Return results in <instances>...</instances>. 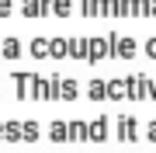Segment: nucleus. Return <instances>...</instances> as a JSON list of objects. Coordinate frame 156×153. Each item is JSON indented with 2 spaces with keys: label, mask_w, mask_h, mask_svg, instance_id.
<instances>
[{
  "label": "nucleus",
  "mask_w": 156,
  "mask_h": 153,
  "mask_svg": "<svg viewBox=\"0 0 156 153\" xmlns=\"http://www.w3.org/2000/svg\"><path fill=\"white\" fill-rule=\"evenodd\" d=\"M0 52H4V59H14L17 52H21V46H17L14 38H4V46H0Z\"/></svg>",
  "instance_id": "obj_1"
},
{
  "label": "nucleus",
  "mask_w": 156,
  "mask_h": 153,
  "mask_svg": "<svg viewBox=\"0 0 156 153\" xmlns=\"http://www.w3.org/2000/svg\"><path fill=\"white\" fill-rule=\"evenodd\" d=\"M87 136H90V139H104V118L90 122V125H87Z\"/></svg>",
  "instance_id": "obj_2"
},
{
  "label": "nucleus",
  "mask_w": 156,
  "mask_h": 153,
  "mask_svg": "<svg viewBox=\"0 0 156 153\" xmlns=\"http://www.w3.org/2000/svg\"><path fill=\"white\" fill-rule=\"evenodd\" d=\"M87 94H90V97H94V101H101V97H108V87H104V84H101V80H94V84H90V87H87Z\"/></svg>",
  "instance_id": "obj_3"
},
{
  "label": "nucleus",
  "mask_w": 156,
  "mask_h": 153,
  "mask_svg": "<svg viewBox=\"0 0 156 153\" xmlns=\"http://www.w3.org/2000/svg\"><path fill=\"white\" fill-rule=\"evenodd\" d=\"M108 87V97H125V84L122 80H111V84H104Z\"/></svg>",
  "instance_id": "obj_4"
},
{
  "label": "nucleus",
  "mask_w": 156,
  "mask_h": 153,
  "mask_svg": "<svg viewBox=\"0 0 156 153\" xmlns=\"http://www.w3.org/2000/svg\"><path fill=\"white\" fill-rule=\"evenodd\" d=\"M52 139H56V143H62V139H66V125H62V122H56V125H52Z\"/></svg>",
  "instance_id": "obj_5"
},
{
  "label": "nucleus",
  "mask_w": 156,
  "mask_h": 153,
  "mask_svg": "<svg viewBox=\"0 0 156 153\" xmlns=\"http://www.w3.org/2000/svg\"><path fill=\"white\" fill-rule=\"evenodd\" d=\"M59 87H62L59 91L62 97H76V84H73V80H66V84H59Z\"/></svg>",
  "instance_id": "obj_6"
},
{
  "label": "nucleus",
  "mask_w": 156,
  "mask_h": 153,
  "mask_svg": "<svg viewBox=\"0 0 156 153\" xmlns=\"http://www.w3.org/2000/svg\"><path fill=\"white\" fill-rule=\"evenodd\" d=\"M52 56H56V59H62V52H66V46H62V38H52Z\"/></svg>",
  "instance_id": "obj_7"
},
{
  "label": "nucleus",
  "mask_w": 156,
  "mask_h": 153,
  "mask_svg": "<svg viewBox=\"0 0 156 153\" xmlns=\"http://www.w3.org/2000/svg\"><path fill=\"white\" fill-rule=\"evenodd\" d=\"M45 49H49V46H45L42 38H35V42H31V52H35V56H45Z\"/></svg>",
  "instance_id": "obj_8"
},
{
  "label": "nucleus",
  "mask_w": 156,
  "mask_h": 153,
  "mask_svg": "<svg viewBox=\"0 0 156 153\" xmlns=\"http://www.w3.org/2000/svg\"><path fill=\"white\" fill-rule=\"evenodd\" d=\"M56 14H69V0H56V7H52Z\"/></svg>",
  "instance_id": "obj_9"
},
{
  "label": "nucleus",
  "mask_w": 156,
  "mask_h": 153,
  "mask_svg": "<svg viewBox=\"0 0 156 153\" xmlns=\"http://www.w3.org/2000/svg\"><path fill=\"white\" fill-rule=\"evenodd\" d=\"M17 136H21V129H17V125L11 122V125H7V139H17Z\"/></svg>",
  "instance_id": "obj_10"
},
{
  "label": "nucleus",
  "mask_w": 156,
  "mask_h": 153,
  "mask_svg": "<svg viewBox=\"0 0 156 153\" xmlns=\"http://www.w3.org/2000/svg\"><path fill=\"white\" fill-rule=\"evenodd\" d=\"M0 14H11V0H0Z\"/></svg>",
  "instance_id": "obj_11"
},
{
  "label": "nucleus",
  "mask_w": 156,
  "mask_h": 153,
  "mask_svg": "<svg viewBox=\"0 0 156 153\" xmlns=\"http://www.w3.org/2000/svg\"><path fill=\"white\" fill-rule=\"evenodd\" d=\"M146 49H149V56H156V38L149 42V46H146Z\"/></svg>",
  "instance_id": "obj_12"
}]
</instances>
